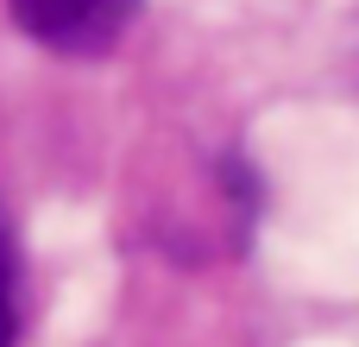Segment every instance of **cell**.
Here are the masks:
<instances>
[{
	"label": "cell",
	"mask_w": 359,
	"mask_h": 347,
	"mask_svg": "<svg viewBox=\"0 0 359 347\" xmlns=\"http://www.w3.org/2000/svg\"><path fill=\"white\" fill-rule=\"evenodd\" d=\"M145 0H6L13 25L50 57H107Z\"/></svg>",
	"instance_id": "1"
},
{
	"label": "cell",
	"mask_w": 359,
	"mask_h": 347,
	"mask_svg": "<svg viewBox=\"0 0 359 347\" xmlns=\"http://www.w3.org/2000/svg\"><path fill=\"white\" fill-rule=\"evenodd\" d=\"M0 347H19V240L0 209Z\"/></svg>",
	"instance_id": "2"
}]
</instances>
